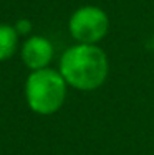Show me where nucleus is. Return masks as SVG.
Segmentation results:
<instances>
[{
  "label": "nucleus",
  "instance_id": "423d86ee",
  "mask_svg": "<svg viewBox=\"0 0 154 155\" xmlns=\"http://www.w3.org/2000/svg\"><path fill=\"white\" fill-rule=\"evenodd\" d=\"M13 28L17 30V33L20 35V38H28L32 35V21L28 18H18L13 23Z\"/></svg>",
  "mask_w": 154,
  "mask_h": 155
},
{
  "label": "nucleus",
  "instance_id": "39448f33",
  "mask_svg": "<svg viewBox=\"0 0 154 155\" xmlns=\"http://www.w3.org/2000/svg\"><path fill=\"white\" fill-rule=\"evenodd\" d=\"M20 50V35L13 25L0 23V61H7Z\"/></svg>",
  "mask_w": 154,
  "mask_h": 155
},
{
  "label": "nucleus",
  "instance_id": "f03ea898",
  "mask_svg": "<svg viewBox=\"0 0 154 155\" xmlns=\"http://www.w3.org/2000/svg\"><path fill=\"white\" fill-rule=\"evenodd\" d=\"M27 106L38 116H51L63 107L68 94V84L58 68H43L30 71L23 84Z\"/></svg>",
  "mask_w": 154,
  "mask_h": 155
},
{
  "label": "nucleus",
  "instance_id": "20e7f679",
  "mask_svg": "<svg viewBox=\"0 0 154 155\" xmlns=\"http://www.w3.org/2000/svg\"><path fill=\"white\" fill-rule=\"evenodd\" d=\"M18 53H20L22 63L30 71H36V69H43L50 66L55 56V48L46 36L30 35L22 41Z\"/></svg>",
  "mask_w": 154,
  "mask_h": 155
},
{
  "label": "nucleus",
  "instance_id": "7ed1b4c3",
  "mask_svg": "<svg viewBox=\"0 0 154 155\" xmlns=\"http://www.w3.org/2000/svg\"><path fill=\"white\" fill-rule=\"evenodd\" d=\"M109 31V17L98 5L78 7L68 18V33L75 43L98 45Z\"/></svg>",
  "mask_w": 154,
  "mask_h": 155
},
{
  "label": "nucleus",
  "instance_id": "f257e3e1",
  "mask_svg": "<svg viewBox=\"0 0 154 155\" xmlns=\"http://www.w3.org/2000/svg\"><path fill=\"white\" fill-rule=\"evenodd\" d=\"M58 71L65 78L68 87L90 93L106 83L109 60L100 45L75 43L61 53Z\"/></svg>",
  "mask_w": 154,
  "mask_h": 155
}]
</instances>
